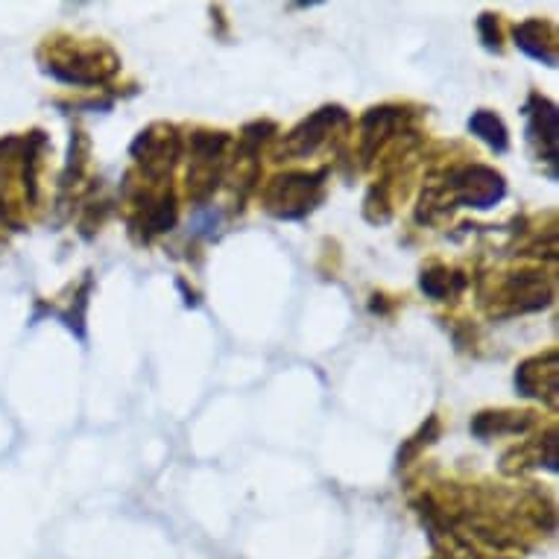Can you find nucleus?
Returning <instances> with one entry per match:
<instances>
[{
    "label": "nucleus",
    "instance_id": "nucleus-3",
    "mask_svg": "<svg viewBox=\"0 0 559 559\" xmlns=\"http://www.w3.org/2000/svg\"><path fill=\"white\" fill-rule=\"evenodd\" d=\"M515 45L522 47L524 53H531L533 59H542L545 64H550V68L557 64V53H554V45H545V41H539V36H533L531 21L515 29Z\"/></svg>",
    "mask_w": 559,
    "mask_h": 559
},
{
    "label": "nucleus",
    "instance_id": "nucleus-2",
    "mask_svg": "<svg viewBox=\"0 0 559 559\" xmlns=\"http://www.w3.org/2000/svg\"><path fill=\"white\" fill-rule=\"evenodd\" d=\"M468 129L475 132L477 138H484L489 147H496L498 153H504L510 147V138H507V127L501 123V118H496L492 111H475L472 120H468Z\"/></svg>",
    "mask_w": 559,
    "mask_h": 559
},
{
    "label": "nucleus",
    "instance_id": "nucleus-1",
    "mask_svg": "<svg viewBox=\"0 0 559 559\" xmlns=\"http://www.w3.org/2000/svg\"><path fill=\"white\" fill-rule=\"evenodd\" d=\"M454 191H457V200L463 205H475V209H489L496 205L501 197H504V179L486 167H472V170H463L454 182Z\"/></svg>",
    "mask_w": 559,
    "mask_h": 559
}]
</instances>
